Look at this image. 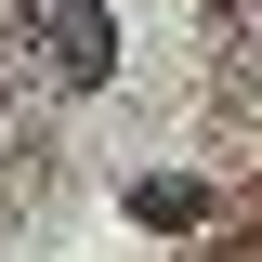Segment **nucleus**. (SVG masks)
I'll return each mask as SVG.
<instances>
[{
  "label": "nucleus",
  "instance_id": "1",
  "mask_svg": "<svg viewBox=\"0 0 262 262\" xmlns=\"http://www.w3.org/2000/svg\"><path fill=\"white\" fill-rule=\"evenodd\" d=\"M39 13V53H53V79H79L92 92L105 66H118V27H105V0H27Z\"/></svg>",
  "mask_w": 262,
  "mask_h": 262
}]
</instances>
